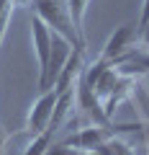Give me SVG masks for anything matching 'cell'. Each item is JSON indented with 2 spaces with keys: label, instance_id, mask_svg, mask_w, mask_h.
<instances>
[{
  "label": "cell",
  "instance_id": "cell-1",
  "mask_svg": "<svg viewBox=\"0 0 149 155\" xmlns=\"http://www.w3.org/2000/svg\"><path fill=\"white\" fill-rule=\"evenodd\" d=\"M33 11H36V18H41L54 34H59L75 47L85 49V39H80V34L75 31L67 0H33Z\"/></svg>",
  "mask_w": 149,
  "mask_h": 155
},
{
  "label": "cell",
  "instance_id": "cell-2",
  "mask_svg": "<svg viewBox=\"0 0 149 155\" xmlns=\"http://www.w3.org/2000/svg\"><path fill=\"white\" fill-rule=\"evenodd\" d=\"M57 91L49 88V91H41V96L31 104L28 109V116H26V127L23 132L26 134H41L49 129V122H51V114H54V104H57Z\"/></svg>",
  "mask_w": 149,
  "mask_h": 155
},
{
  "label": "cell",
  "instance_id": "cell-3",
  "mask_svg": "<svg viewBox=\"0 0 149 155\" xmlns=\"http://www.w3.org/2000/svg\"><path fill=\"white\" fill-rule=\"evenodd\" d=\"M72 49H75V44H72V41H67L64 36H59V34L51 31V54H49V65H46V72H44V75H39V88H41V91H49L51 85H54V80L59 78L62 67H64L67 60H70Z\"/></svg>",
  "mask_w": 149,
  "mask_h": 155
},
{
  "label": "cell",
  "instance_id": "cell-4",
  "mask_svg": "<svg viewBox=\"0 0 149 155\" xmlns=\"http://www.w3.org/2000/svg\"><path fill=\"white\" fill-rule=\"evenodd\" d=\"M134 41H136V26H134V23H121V26H116V31L108 36L103 52H100V60L116 65L123 54H129V52L134 49Z\"/></svg>",
  "mask_w": 149,
  "mask_h": 155
},
{
  "label": "cell",
  "instance_id": "cell-5",
  "mask_svg": "<svg viewBox=\"0 0 149 155\" xmlns=\"http://www.w3.org/2000/svg\"><path fill=\"white\" fill-rule=\"evenodd\" d=\"M82 70H85V49L82 47H75L72 54H70V60H67V65L62 67L59 78L54 80L51 88H54L57 93H64V91L75 88V85L80 83V78H82Z\"/></svg>",
  "mask_w": 149,
  "mask_h": 155
},
{
  "label": "cell",
  "instance_id": "cell-6",
  "mask_svg": "<svg viewBox=\"0 0 149 155\" xmlns=\"http://www.w3.org/2000/svg\"><path fill=\"white\" fill-rule=\"evenodd\" d=\"M31 41H33V52H36V62H39V75H44L51 54V28L36 16L31 23Z\"/></svg>",
  "mask_w": 149,
  "mask_h": 155
},
{
  "label": "cell",
  "instance_id": "cell-7",
  "mask_svg": "<svg viewBox=\"0 0 149 155\" xmlns=\"http://www.w3.org/2000/svg\"><path fill=\"white\" fill-rule=\"evenodd\" d=\"M75 106L82 109L85 114L90 116V122L93 124H100L105 127L108 124V116H105V109H103V101L95 96L93 88H88L85 83H77V96H75Z\"/></svg>",
  "mask_w": 149,
  "mask_h": 155
},
{
  "label": "cell",
  "instance_id": "cell-8",
  "mask_svg": "<svg viewBox=\"0 0 149 155\" xmlns=\"http://www.w3.org/2000/svg\"><path fill=\"white\" fill-rule=\"evenodd\" d=\"M108 137H110L108 124H105V127L93 124V127H85V129H80V132L70 134V137L64 140V145H70V147H75V150H98Z\"/></svg>",
  "mask_w": 149,
  "mask_h": 155
},
{
  "label": "cell",
  "instance_id": "cell-9",
  "mask_svg": "<svg viewBox=\"0 0 149 155\" xmlns=\"http://www.w3.org/2000/svg\"><path fill=\"white\" fill-rule=\"evenodd\" d=\"M75 96H77V85L57 96V104H54V114H51V122H49V129H51L54 134L59 132V127H62V124L67 122V119H70V111H72V106H75Z\"/></svg>",
  "mask_w": 149,
  "mask_h": 155
},
{
  "label": "cell",
  "instance_id": "cell-10",
  "mask_svg": "<svg viewBox=\"0 0 149 155\" xmlns=\"http://www.w3.org/2000/svg\"><path fill=\"white\" fill-rule=\"evenodd\" d=\"M88 5H90V0H67L72 23H75V31L80 34V39H85V13H88Z\"/></svg>",
  "mask_w": 149,
  "mask_h": 155
},
{
  "label": "cell",
  "instance_id": "cell-11",
  "mask_svg": "<svg viewBox=\"0 0 149 155\" xmlns=\"http://www.w3.org/2000/svg\"><path fill=\"white\" fill-rule=\"evenodd\" d=\"M51 142H54V132H51V129H46V132H41V134H33L31 142L23 150V155H44Z\"/></svg>",
  "mask_w": 149,
  "mask_h": 155
},
{
  "label": "cell",
  "instance_id": "cell-12",
  "mask_svg": "<svg viewBox=\"0 0 149 155\" xmlns=\"http://www.w3.org/2000/svg\"><path fill=\"white\" fill-rule=\"evenodd\" d=\"M13 8H16V3H13V0H0V44H3L5 31H8V26H11Z\"/></svg>",
  "mask_w": 149,
  "mask_h": 155
},
{
  "label": "cell",
  "instance_id": "cell-13",
  "mask_svg": "<svg viewBox=\"0 0 149 155\" xmlns=\"http://www.w3.org/2000/svg\"><path fill=\"white\" fill-rule=\"evenodd\" d=\"M44 155H77V150H72L70 145H64V142H59V145L51 142V145H49V150H46Z\"/></svg>",
  "mask_w": 149,
  "mask_h": 155
},
{
  "label": "cell",
  "instance_id": "cell-14",
  "mask_svg": "<svg viewBox=\"0 0 149 155\" xmlns=\"http://www.w3.org/2000/svg\"><path fill=\"white\" fill-rule=\"evenodd\" d=\"M149 23V0H144L141 3V13H139V28L147 26Z\"/></svg>",
  "mask_w": 149,
  "mask_h": 155
},
{
  "label": "cell",
  "instance_id": "cell-15",
  "mask_svg": "<svg viewBox=\"0 0 149 155\" xmlns=\"http://www.w3.org/2000/svg\"><path fill=\"white\" fill-rule=\"evenodd\" d=\"M139 39H141V47H144V49H149V23L139 28Z\"/></svg>",
  "mask_w": 149,
  "mask_h": 155
},
{
  "label": "cell",
  "instance_id": "cell-16",
  "mask_svg": "<svg viewBox=\"0 0 149 155\" xmlns=\"http://www.w3.org/2000/svg\"><path fill=\"white\" fill-rule=\"evenodd\" d=\"M5 140H8V134H5V129L0 127V155L5 153Z\"/></svg>",
  "mask_w": 149,
  "mask_h": 155
},
{
  "label": "cell",
  "instance_id": "cell-17",
  "mask_svg": "<svg viewBox=\"0 0 149 155\" xmlns=\"http://www.w3.org/2000/svg\"><path fill=\"white\" fill-rule=\"evenodd\" d=\"M144 134H147V145H149V116H147V122H144Z\"/></svg>",
  "mask_w": 149,
  "mask_h": 155
},
{
  "label": "cell",
  "instance_id": "cell-18",
  "mask_svg": "<svg viewBox=\"0 0 149 155\" xmlns=\"http://www.w3.org/2000/svg\"><path fill=\"white\" fill-rule=\"evenodd\" d=\"M13 3H16V5H31L33 0H13Z\"/></svg>",
  "mask_w": 149,
  "mask_h": 155
},
{
  "label": "cell",
  "instance_id": "cell-19",
  "mask_svg": "<svg viewBox=\"0 0 149 155\" xmlns=\"http://www.w3.org/2000/svg\"><path fill=\"white\" fill-rule=\"evenodd\" d=\"M144 78H147V80H149V75H144Z\"/></svg>",
  "mask_w": 149,
  "mask_h": 155
}]
</instances>
